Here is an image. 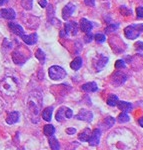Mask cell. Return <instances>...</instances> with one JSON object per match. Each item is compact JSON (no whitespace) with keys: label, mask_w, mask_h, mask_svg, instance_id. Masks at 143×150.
I'll use <instances>...</instances> for the list:
<instances>
[{"label":"cell","mask_w":143,"mask_h":150,"mask_svg":"<svg viewBox=\"0 0 143 150\" xmlns=\"http://www.w3.org/2000/svg\"><path fill=\"white\" fill-rule=\"evenodd\" d=\"M85 4L87 6H90V7H93L95 5V0H84Z\"/></svg>","instance_id":"cell-40"},{"label":"cell","mask_w":143,"mask_h":150,"mask_svg":"<svg viewBox=\"0 0 143 150\" xmlns=\"http://www.w3.org/2000/svg\"><path fill=\"white\" fill-rule=\"evenodd\" d=\"M43 132L46 136H53V134L55 133V128L51 124H47L43 128Z\"/></svg>","instance_id":"cell-24"},{"label":"cell","mask_w":143,"mask_h":150,"mask_svg":"<svg viewBox=\"0 0 143 150\" xmlns=\"http://www.w3.org/2000/svg\"><path fill=\"white\" fill-rule=\"evenodd\" d=\"M81 89L85 92H95L98 90V86L95 82H88V83L83 84Z\"/></svg>","instance_id":"cell-18"},{"label":"cell","mask_w":143,"mask_h":150,"mask_svg":"<svg viewBox=\"0 0 143 150\" xmlns=\"http://www.w3.org/2000/svg\"><path fill=\"white\" fill-rule=\"evenodd\" d=\"M9 26V29L14 33L15 35H18L19 37H21L22 35H24V30L23 28L21 27L19 24H16V23H13V22H10L8 24Z\"/></svg>","instance_id":"cell-14"},{"label":"cell","mask_w":143,"mask_h":150,"mask_svg":"<svg viewBox=\"0 0 143 150\" xmlns=\"http://www.w3.org/2000/svg\"><path fill=\"white\" fill-rule=\"evenodd\" d=\"M126 80H127V75L123 73L122 71H119V70L114 72L112 74V76H111V83L115 86L122 85Z\"/></svg>","instance_id":"cell-6"},{"label":"cell","mask_w":143,"mask_h":150,"mask_svg":"<svg viewBox=\"0 0 143 150\" xmlns=\"http://www.w3.org/2000/svg\"><path fill=\"white\" fill-rule=\"evenodd\" d=\"M82 66V58L81 57H76L73 61L70 63V67L73 70H78L80 69V67Z\"/></svg>","instance_id":"cell-22"},{"label":"cell","mask_w":143,"mask_h":150,"mask_svg":"<svg viewBox=\"0 0 143 150\" xmlns=\"http://www.w3.org/2000/svg\"><path fill=\"white\" fill-rule=\"evenodd\" d=\"M103 122H104V124H105L106 128H110L115 124V119L113 117H111V116H107V117L104 119Z\"/></svg>","instance_id":"cell-29"},{"label":"cell","mask_w":143,"mask_h":150,"mask_svg":"<svg viewBox=\"0 0 143 150\" xmlns=\"http://www.w3.org/2000/svg\"><path fill=\"white\" fill-rule=\"evenodd\" d=\"M100 136H101V132L98 128H96L93 131H91L90 137L88 139L89 145L90 146H97L99 142H100Z\"/></svg>","instance_id":"cell-9"},{"label":"cell","mask_w":143,"mask_h":150,"mask_svg":"<svg viewBox=\"0 0 143 150\" xmlns=\"http://www.w3.org/2000/svg\"><path fill=\"white\" fill-rule=\"evenodd\" d=\"M42 106V96L39 92H32L29 95L27 100V110L29 118L33 123L39 121V114Z\"/></svg>","instance_id":"cell-2"},{"label":"cell","mask_w":143,"mask_h":150,"mask_svg":"<svg viewBox=\"0 0 143 150\" xmlns=\"http://www.w3.org/2000/svg\"><path fill=\"white\" fill-rule=\"evenodd\" d=\"M49 145L52 150H59L60 148L59 142H58V140L56 138H54V137H50L49 138Z\"/></svg>","instance_id":"cell-25"},{"label":"cell","mask_w":143,"mask_h":150,"mask_svg":"<svg viewBox=\"0 0 143 150\" xmlns=\"http://www.w3.org/2000/svg\"><path fill=\"white\" fill-rule=\"evenodd\" d=\"M18 80L13 76H6L5 78L2 80L1 86H0V90L5 96H12L16 95L18 92Z\"/></svg>","instance_id":"cell-3"},{"label":"cell","mask_w":143,"mask_h":150,"mask_svg":"<svg viewBox=\"0 0 143 150\" xmlns=\"http://www.w3.org/2000/svg\"><path fill=\"white\" fill-rule=\"evenodd\" d=\"M90 134H91L90 128H85L83 131H81L79 133L78 139L80 140V141H88L89 137H90Z\"/></svg>","instance_id":"cell-20"},{"label":"cell","mask_w":143,"mask_h":150,"mask_svg":"<svg viewBox=\"0 0 143 150\" xmlns=\"http://www.w3.org/2000/svg\"><path fill=\"white\" fill-rule=\"evenodd\" d=\"M12 59H13V61L15 64L22 65L24 62L27 60V58L24 56L19 50H15V51H13V53H12Z\"/></svg>","instance_id":"cell-11"},{"label":"cell","mask_w":143,"mask_h":150,"mask_svg":"<svg viewBox=\"0 0 143 150\" xmlns=\"http://www.w3.org/2000/svg\"><path fill=\"white\" fill-rule=\"evenodd\" d=\"M118 29V24H110L107 27L105 28V33L107 34H110V33H113L114 31H116Z\"/></svg>","instance_id":"cell-32"},{"label":"cell","mask_w":143,"mask_h":150,"mask_svg":"<svg viewBox=\"0 0 143 150\" xmlns=\"http://www.w3.org/2000/svg\"><path fill=\"white\" fill-rule=\"evenodd\" d=\"M19 120V113L17 112V111H13V112H10L8 114V116H7L6 118V122L7 124H15L16 122H17Z\"/></svg>","instance_id":"cell-19"},{"label":"cell","mask_w":143,"mask_h":150,"mask_svg":"<svg viewBox=\"0 0 143 150\" xmlns=\"http://www.w3.org/2000/svg\"><path fill=\"white\" fill-rule=\"evenodd\" d=\"M0 15H1L3 18H5V19L12 20V19L15 18L16 14H15V11H14L13 9H11V8L10 9L4 8V9H1V10H0Z\"/></svg>","instance_id":"cell-15"},{"label":"cell","mask_w":143,"mask_h":150,"mask_svg":"<svg viewBox=\"0 0 143 150\" xmlns=\"http://www.w3.org/2000/svg\"><path fill=\"white\" fill-rule=\"evenodd\" d=\"M116 106L118 107V109H120L122 112H129L132 110V104L129 102H126V101H119L118 100Z\"/></svg>","instance_id":"cell-17"},{"label":"cell","mask_w":143,"mask_h":150,"mask_svg":"<svg viewBox=\"0 0 143 150\" xmlns=\"http://www.w3.org/2000/svg\"><path fill=\"white\" fill-rule=\"evenodd\" d=\"M137 143L135 135L126 129L115 130L107 138V145L110 150H135Z\"/></svg>","instance_id":"cell-1"},{"label":"cell","mask_w":143,"mask_h":150,"mask_svg":"<svg viewBox=\"0 0 143 150\" xmlns=\"http://www.w3.org/2000/svg\"><path fill=\"white\" fill-rule=\"evenodd\" d=\"M18 150H24V148H23V147H21V148H19Z\"/></svg>","instance_id":"cell-47"},{"label":"cell","mask_w":143,"mask_h":150,"mask_svg":"<svg viewBox=\"0 0 143 150\" xmlns=\"http://www.w3.org/2000/svg\"><path fill=\"white\" fill-rule=\"evenodd\" d=\"M138 123H139V125L143 128V116L141 118H139V120H138Z\"/></svg>","instance_id":"cell-44"},{"label":"cell","mask_w":143,"mask_h":150,"mask_svg":"<svg viewBox=\"0 0 143 150\" xmlns=\"http://www.w3.org/2000/svg\"><path fill=\"white\" fill-rule=\"evenodd\" d=\"M141 32H143V23L129 25L124 29V34L126 36V38L131 40L136 39Z\"/></svg>","instance_id":"cell-4"},{"label":"cell","mask_w":143,"mask_h":150,"mask_svg":"<svg viewBox=\"0 0 143 150\" xmlns=\"http://www.w3.org/2000/svg\"><path fill=\"white\" fill-rule=\"evenodd\" d=\"M107 62H108V57L107 56H104V55H102V54H99L97 57L94 58L93 65L97 71H100V70H102L104 67L106 66Z\"/></svg>","instance_id":"cell-7"},{"label":"cell","mask_w":143,"mask_h":150,"mask_svg":"<svg viewBox=\"0 0 143 150\" xmlns=\"http://www.w3.org/2000/svg\"><path fill=\"white\" fill-rule=\"evenodd\" d=\"M105 39H106L105 35L102 34V33H96V34H95V40H96V42L103 43L104 41H105Z\"/></svg>","instance_id":"cell-33"},{"label":"cell","mask_w":143,"mask_h":150,"mask_svg":"<svg viewBox=\"0 0 143 150\" xmlns=\"http://www.w3.org/2000/svg\"><path fill=\"white\" fill-rule=\"evenodd\" d=\"M136 14L138 18H143V7L138 6L136 8Z\"/></svg>","instance_id":"cell-37"},{"label":"cell","mask_w":143,"mask_h":150,"mask_svg":"<svg viewBox=\"0 0 143 150\" xmlns=\"http://www.w3.org/2000/svg\"><path fill=\"white\" fill-rule=\"evenodd\" d=\"M21 6L25 10H31L33 6V0H21Z\"/></svg>","instance_id":"cell-27"},{"label":"cell","mask_w":143,"mask_h":150,"mask_svg":"<svg viewBox=\"0 0 143 150\" xmlns=\"http://www.w3.org/2000/svg\"><path fill=\"white\" fill-rule=\"evenodd\" d=\"M64 31L66 34L74 36L77 34V32H78V25H77V23L74 22V21L68 22V23L65 24Z\"/></svg>","instance_id":"cell-10"},{"label":"cell","mask_w":143,"mask_h":150,"mask_svg":"<svg viewBox=\"0 0 143 150\" xmlns=\"http://www.w3.org/2000/svg\"><path fill=\"white\" fill-rule=\"evenodd\" d=\"M129 120H130V117L126 112L120 113L119 116H118V121H119L120 123H126V122L129 121Z\"/></svg>","instance_id":"cell-30"},{"label":"cell","mask_w":143,"mask_h":150,"mask_svg":"<svg viewBox=\"0 0 143 150\" xmlns=\"http://www.w3.org/2000/svg\"><path fill=\"white\" fill-rule=\"evenodd\" d=\"M48 74L52 80H61L66 77V71L61 66H57V65H53L50 67L48 70Z\"/></svg>","instance_id":"cell-5"},{"label":"cell","mask_w":143,"mask_h":150,"mask_svg":"<svg viewBox=\"0 0 143 150\" xmlns=\"http://www.w3.org/2000/svg\"><path fill=\"white\" fill-rule=\"evenodd\" d=\"M72 116H73V112H72V110L66 107V110H65V117L69 119V118H71Z\"/></svg>","instance_id":"cell-39"},{"label":"cell","mask_w":143,"mask_h":150,"mask_svg":"<svg viewBox=\"0 0 143 150\" xmlns=\"http://www.w3.org/2000/svg\"><path fill=\"white\" fill-rule=\"evenodd\" d=\"M74 11H75L74 4L73 3H68L62 10V18L64 19V20H67V19H68L70 16L74 13Z\"/></svg>","instance_id":"cell-12"},{"label":"cell","mask_w":143,"mask_h":150,"mask_svg":"<svg viewBox=\"0 0 143 150\" xmlns=\"http://www.w3.org/2000/svg\"><path fill=\"white\" fill-rule=\"evenodd\" d=\"M119 10H120V13L122 14L123 16H130V15H132V10H131V9L127 8V7H125V6H121L120 8H119Z\"/></svg>","instance_id":"cell-31"},{"label":"cell","mask_w":143,"mask_h":150,"mask_svg":"<svg viewBox=\"0 0 143 150\" xmlns=\"http://www.w3.org/2000/svg\"><path fill=\"white\" fill-rule=\"evenodd\" d=\"M7 2H8V0H0V6L4 5V4L7 3Z\"/></svg>","instance_id":"cell-45"},{"label":"cell","mask_w":143,"mask_h":150,"mask_svg":"<svg viewBox=\"0 0 143 150\" xmlns=\"http://www.w3.org/2000/svg\"><path fill=\"white\" fill-rule=\"evenodd\" d=\"M52 112H53V107H47L42 111V118L45 121H50L52 117Z\"/></svg>","instance_id":"cell-21"},{"label":"cell","mask_w":143,"mask_h":150,"mask_svg":"<svg viewBox=\"0 0 143 150\" xmlns=\"http://www.w3.org/2000/svg\"><path fill=\"white\" fill-rule=\"evenodd\" d=\"M75 118L78 120H82V121H86V122H91L93 119V113L89 110L86 109H81L79 111V113L75 116Z\"/></svg>","instance_id":"cell-8"},{"label":"cell","mask_w":143,"mask_h":150,"mask_svg":"<svg viewBox=\"0 0 143 150\" xmlns=\"http://www.w3.org/2000/svg\"><path fill=\"white\" fill-rule=\"evenodd\" d=\"M118 102V97L114 94H110L107 98V104L109 106H116V104Z\"/></svg>","instance_id":"cell-26"},{"label":"cell","mask_w":143,"mask_h":150,"mask_svg":"<svg viewBox=\"0 0 143 150\" xmlns=\"http://www.w3.org/2000/svg\"><path fill=\"white\" fill-rule=\"evenodd\" d=\"M47 16H48V19H49L50 21H52L53 19H54V11H53V7H52V5H49V6H48Z\"/></svg>","instance_id":"cell-34"},{"label":"cell","mask_w":143,"mask_h":150,"mask_svg":"<svg viewBox=\"0 0 143 150\" xmlns=\"http://www.w3.org/2000/svg\"><path fill=\"white\" fill-rule=\"evenodd\" d=\"M35 57L37 58L38 60L40 61V63H44L45 62V53L40 49H37L35 52Z\"/></svg>","instance_id":"cell-28"},{"label":"cell","mask_w":143,"mask_h":150,"mask_svg":"<svg viewBox=\"0 0 143 150\" xmlns=\"http://www.w3.org/2000/svg\"><path fill=\"white\" fill-rule=\"evenodd\" d=\"M3 46L6 47V48H10L11 47V43H9L8 40L5 39V40H4V42H3Z\"/></svg>","instance_id":"cell-43"},{"label":"cell","mask_w":143,"mask_h":150,"mask_svg":"<svg viewBox=\"0 0 143 150\" xmlns=\"http://www.w3.org/2000/svg\"><path fill=\"white\" fill-rule=\"evenodd\" d=\"M65 110H66V107H60L58 109L57 113H56V120L59 122L64 121V119H66L65 117Z\"/></svg>","instance_id":"cell-23"},{"label":"cell","mask_w":143,"mask_h":150,"mask_svg":"<svg viewBox=\"0 0 143 150\" xmlns=\"http://www.w3.org/2000/svg\"><path fill=\"white\" fill-rule=\"evenodd\" d=\"M66 133H67V134H69V135L75 134V133H76V129H75V128H67Z\"/></svg>","instance_id":"cell-42"},{"label":"cell","mask_w":143,"mask_h":150,"mask_svg":"<svg viewBox=\"0 0 143 150\" xmlns=\"http://www.w3.org/2000/svg\"><path fill=\"white\" fill-rule=\"evenodd\" d=\"M38 3H39V5L42 7V8H45V7L48 5L46 0H38Z\"/></svg>","instance_id":"cell-41"},{"label":"cell","mask_w":143,"mask_h":150,"mask_svg":"<svg viewBox=\"0 0 143 150\" xmlns=\"http://www.w3.org/2000/svg\"><path fill=\"white\" fill-rule=\"evenodd\" d=\"M115 67H116V69H118V70L125 68V61H124V60H122V59L117 60V61H116V63H115Z\"/></svg>","instance_id":"cell-35"},{"label":"cell","mask_w":143,"mask_h":150,"mask_svg":"<svg viewBox=\"0 0 143 150\" xmlns=\"http://www.w3.org/2000/svg\"><path fill=\"white\" fill-rule=\"evenodd\" d=\"M21 39H22L24 42L26 43L27 45H34L36 42H37V34L36 33H32L30 35H22L21 36Z\"/></svg>","instance_id":"cell-13"},{"label":"cell","mask_w":143,"mask_h":150,"mask_svg":"<svg viewBox=\"0 0 143 150\" xmlns=\"http://www.w3.org/2000/svg\"><path fill=\"white\" fill-rule=\"evenodd\" d=\"M135 48H136L138 51H143V42L142 41H138V42L135 43Z\"/></svg>","instance_id":"cell-38"},{"label":"cell","mask_w":143,"mask_h":150,"mask_svg":"<svg viewBox=\"0 0 143 150\" xmlns=\"http://www.w3.org/2000/svg\"><path fill=\"white\" fill-rule=\"evenodd\" d=\"M92 25H93L92 22H90V21L86 18H82L80 20V29L85 33L91 32V29H92V27H93Z\"/></svg>","instance_id":"cell-16"},{"label":"cell","mask_w":143,"mask_h":150,"mask_svg":"<svg viewBox=\"0 0 143 150\" xmlns=\"http://www.w3.org/2000/svg\"><path fill=\"white\" fill-rule=\"evenodd\" d=\"M92 40H93V34H92L91 32H87L85 36H84V41H85L86 43H89V42H91Z\"/></svg>","instance_id":"cell-36"},{"label":"cell","mask_w":143,"mask_h":150,"mask_svg":"<svg viewBox=\"0 0 143 150\" xmlns=\"http://www.w3.org/2000/svg\"><path fill=\"white\" fill-rule=\"evenodd\" d=\"M66 35L67 34L65 33V31H61V32H60V36H61V37H65Z\"/></svg>","instance_id":"cell-46"}]
</instances>
